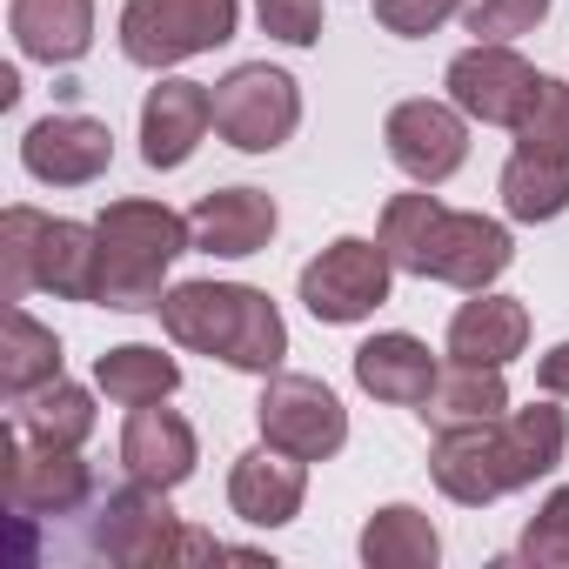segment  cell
Listing matches in <instances>:
<instances>
[{"label": "cell", "instance_id": "cell-1", "mask_svg": "<svg viewBox=\"0 0 569 569\" xmlns=\"http://www.w3.org/2000/svg\"><path fill=\"white\" fill-rule=\"evenodd\" d=\"M569 449V416L556 402H529L509 409L496 422H469V429H436L429 449V476L449 502H496L509 489H529L536 476H549Z\"/></svg>", "mask_w": 569, "mask_h": 569}, {"label": "cell", "instance_id": "cell-2", "mask_svg": "<svg viewBox=\"0 0 569 569\" xmlns=\"http://www.w3.org/2000/svg\"><path fill=\"white\" fill-rule=\"evenodd\" d=\"M389 261L402 274H422V281H449V289H469L482 296L489 281L516 261V241L502 221L489 214H456L442 208L436 194H396L382 208V234Z\"/></svg>", "mask_w": 569, "mask_h": 569}, {"label": "cell", "instance_id": "cell-3", "mask_svg": "<svg viewBox=\"0 0 569 569\" xmlns=\"http://www.w3.org/2000/svg\"><path fill=\"white\" fill-rule=\"evenodd\" d=\"M161 329L181 349L214 356L241 376H274L289 356V322L248 281H174L161 296Z\"/></svg>", "mask_w": 569, "mask_h": 569}, {"label": "cell", "instance_id": "cell-4", "mask_svg": "<svg viewBox=\"0 0 569 569\" xmlns=\"http://www.w3.org/2000/svg\"><path fill=\"white\" fill-rule=\"evenodd\" d=\"M94 234H101V302L128 309V316L161 309L168 268L194 248L188 214H174L161 201H108Z\"/></svg>", "mask_w": 569, "mask_h": 569}, {"label": "cell", "instance_id": "cell-5", "mask_svg": "<svg viewBox=\"0 0 569 569\" xmlns=\"http://www.w3.org/2000/svg\"><path fill=\"white\" fill-rule=\"evenodd\" d=\"M0 289L8 302L48 289L61 302H101V234L88 221H54L41 208L0 214Z\"/></svg>", "mask_w": 569, "mask_h": 569}, {"label": "cell", "instance_id": "cell-6", "mask_svg": "<svg viewBox=\"0 0 569 569\" xmlns=\"http://www.w3.org/2000/svg\"><path fill=\"white\" fill-rule=\"evenodd\" d=\"M502 208L516 221H556L569 208V81L542 74L529 114L516 121V154L502 168Z\"/></svg>", "mask_w": 569, "mask_h": 569}, {"label": "cell", "instance_id": "cell-7", "mask_svg": "<svg viewBox=\"0 0 569 569\" xmlns=\"http://www.w3.org/2000/svg\"><path fill=\"white\" fill-rule=\"evenodd\" d=\"M94 549L108 562H128V569H181V562H221L228 556L208 529H188L168 509V489H148L134 476H128V489H114L101 502Z\"/></svg>", "mask_w": 569, "mask_h": 569}, {"label": "cell", "instance_id": "cell-8", "mask_svg": "<svg viewBox=\"0 0 569 569\" xmlns=\"http://www.w3.org/2000/svg\"><path fill=\"white\" fill-rule=\"evenodd\" d=\"M234 21H241V0H128L121 54L134 68H174L234 41Z\"/></svg>", "mask_w": 569, "mask_h": 569}, {"label": "cell", "instance_id": "cell-9", "mask_svg": "<svg viewBox=\"0 0 569 569\" xmlns=\"http://www.w3.org/2000/svg\"><path fill=\"white\" fill-rule=\"evenodd\" d=\"M389 281H396V261L382 241H362V234H342L329 241L309 268H302V309L316 322H362L389 302Z\"/></svg>", "mask_w": 569, "mask_h": 569}, {"label": "cell", "instance_id": "cell-10", "mask_svg": "<svg viewBox=\"0 0 569 569\" xmlns=\"http://www.w3.org/2000/svg\"><path fill=\"white\" fill-rule=\"evenodd\" d=\"M296 121H302V88L268 61H248L214 88V128L241 154H274L296 134Z\"/></svg>", "mask_w": 569, "mask_h": 569}, {"label": "cell", "instance_id": "cell-11", "mask_svg": "<svg viewBox=\"0 0 569 569\" xmlns=\"http://www.w3.org/2000/svg\"><path fill=\"white\" fill-rule=\"evenodd\" d=\"M0 489H8V509H14L21 522H34V516H68V509H81L88 489H94V476H88L81 449H68V442H34L28 429H8V436H0Z\"/></svg>", "mask_w": 569, "mask_h": 569}, {"label": "cell", "instance_id": "cell-12", "mask_svg": "<svg viewBox=\"0 0 569 569\" xmlns=\"http://www.w3.org/2000/svg\"><path fill=\"white\" fill-rule=\"evenodd\" d=\"M254 422H261V442L289 449L302 462H329L349 442V409L316 376H268V389L254 402Z\"/></svg>", "mask_w": 569, "mask_h": 569}, {"label": "cell", "instance_id": "cell-13", "mask_svg": "<svg viewBox=\"0 0 569 569\" xmlns=\"http://www.w3.org/2000/svg\"><path fill=\"white\" fill-rule=\"evenodd\" d=\"M536 88H542V74L509 41H476L449 61V101L482 128H516L529 114Z\"/></svg>", "mask_w": 569, "mask_h": 569}, {"label": "cell", "instance_id": "cell-14", "mask_svg": "<svg viewBox=\"0 0 569 569\" xmlns=\"http://www.w3.org/2000/svg\"><path fill=\"white\" fill-rule=\"evenodd\" d=\"M396 168L422 188H442L462 161H469V128H462V108H442V101H396L389 108V128H382Z\"/></svg>", "mask_w": 569, "mask_h": 569}, {"label": "cell", "instance_id": "cell-15", "mask_svg": "<svg viewBox=\"0 0 569 569\" xmlns=\"http://www.w3.org/2000/svg\"><path fill=\"white\" fill-rule=\"evenodd\" d=\"M114 161V134L94 114H48L21 134V168L48 188H88Z\"/></svg>", "mask_w": 569, "mask_h": 569}, {"label": "cell", "instance_id": "cell-16", "mask_svg": "<svg viewBox=\"0 0 569 569\" xmlns=\"http://www.w3.org/2000/svg\"><path fill=\"white\" fill-rule=\"evenodd\" d=\"M302 496H309V462L289 456V449H274V442L234 456V469H228V509L241 522H254V529L296 522L302 516Z\"/></svg>", "mask_w": 569, "mask_h": 569}, {"label": "cell", "instance_id": "cell-17", "mask_svg": "<svg viewBox=\"0 0 569 569\" xmlns=\"http://www.w3.org/2000/svg\"><path fill=\"white\" fill-rule=\"evenodd\" d=\"M214 121V94L201 81H161L141 101V161L148 168H181Z\"/></svg>", "mask_w": 569, "mask_h": 569}, {"label": "cell", "instance_id": "cell-18", "mask_svg": "<svg viewBox=\"0 0 569 569\" xmlns=\"http://www.w3.org/2000/svg\"><path fill=\"white\" fill-rule=\"evenodd\" d=\"M188 228H194V248H201V254L241 261V254H261V248L274 241L281 214H274V201H268L261 188H214V194L194 201Z\"/></svg>", "mask_w": 569, "mask_h": 569}, {"label": "cell", "instance_id": "cell-19", "mask_svg": "<svg viewBox=\"0 0 569 569\" xmlns=\"http://www.w3.org/2000/svg\"><path fill=\"white\" fill-rule=\"evenodd\" d=\"M121 462H128V476L148 482V489H181V482L194 476V429H188L174 409L141 402V409H128Z\"/></svg>", "mask_w": 569, "mask_h": 569}, {"label": "cell", "instance_id": "cell-20", "mask_svg": "<svg viewBox=\"0 0 569 569\" xmlns=\"http://www.w3.org/2000/svg\"><path fill=\"white\" fill-rule=\"evenodd\" d=\"M436 376H442V369H436L429 342H416V336H402V329H389V336H376V342L356 349V382H362L376 402L422 409L429 389H436Z\"/></svg>", "mask_w": 569, "mask_h": 569}, {"label": "cell", "instance_id": "cell-21", "mask_svg": "<svg viewBox=\"0 0 569 569\" xmlns=\"http://www.w3.org/2000/svg\"><path fill=\"white\" fill-rule=\"evenodd\" d=\"M8 28H14V41H21L28 61L74 68L94 48V0H14Z\"/></svg>", "mask_w": 569, "mask_h": 569}, {"label": "cell", "instance_id": "cell-22", "mask_svg": "<svg viewBox=\"0 0 569 569\" xmlns=\"http://www.w3.org/2000/svg\"><path fill=\"white\" fill-rule=\"evenodd\" d=\"M529 349V309L516 302V296H476V302H462L456 309V322H449V356L456 362H489V369H502V362H516Z\"/></svg>", "mask_w": 569, "mask_h": 569}, {"label": "cell", "instance_id": "cell-23", "mask_svg": "<svg viewBox=\"0 0 569 569\" xmlns=\"http://www.w3.org/2000/svg\"><path fill=\"white\" fill-rule=\"evenodd\" d=\"M416 416H422L429 429L496 422V416H509V382H502V369H489V362H449Z\"/></svg>", "mask_w": 569, "mask_h": 569}, {"label": "cell", "instance_id": "cell-24", "mask_svg": "<svg viewBox=\"0 0 569 569\" xmlns=\"http://www.w3.org/2000/svg\"><path fill=\"white\" fill-rule=\"evenodd\" d=\"M94 382H101L108 402L141 409V402H168L181 389V362L161 356V349H148V342H121V349H108L94 362Z\"/></svg>", "mask_w": 569, "mask_h": 569}, {"label": "cell", "instance_id": "cell-25", "mask_svg": "<svg viewBox=\"0 0 569 569\" xmlns=\"http://www.w3.org/2000/svg\"><path fill=\"white\" fill-rule=\"evenodd\" d=\"M436 556H442V536H436V522H429L422 509H409V502L376 509L369 529H362V562H369V569H436Z\"/></svg>", "mask_w": 569, "mask_h": 569}, {"label": "cell", "instance_id": "cell-26", "mask_svg": "<svg viewBox=\"0 0 569 569\" xmlns=\"http://www.w3.org/2000/svg\"><path fill=\"white\" fill-rule=\"evenodd\" d=\"M61 376V342L54 329H41L28 309H8V329H0V389H8L14 402L34 396L41 382Z\"/></svg>", "mask_w": 569, "mask_h": 569}, {"label": "cell", "instance_id": "cell-27", "mask_svg": "<svg viewBox=\"0 0 569 569\" xmlns=\"http://www.w3.org/2000/svg\"><path fill=\"white\" fill-rule=\"evenodd\" d=\"M14 429H28L34 442H68V449H81V442L94 436V396L74 389L68 376H54V382H41L34 396H21Z\"/></svg>", "mask_w": 569, "mask_h": 569}, {"label": "cell", "instance_id": "cell-28", "mask_svg": "<svg viewBox=\"0 0 569 569\" xmlns=\"http://www.w3.org/2000/svg\"><path fill=\"white\" fill-rule=\"evenodd\" d=\"M549 14V0H462V28L476 41H516Z\"/></svg>", "mask_w": 569, "mask_h": 569}, {"label": "cell", "instance_id": "cell-29", "mask_svg": "<svg viewBox=\"0 0 569 569\" xmlns=\"http://www.w3.org/2000/svg\"><path fill=\"white\" fill-rule=\"evenodd\" d=\"M261 34H274L281 48H316L322 41V0H254Z\"/></svg>", "mask_w": 569, "mask_h": 569}, {"label": "cell", "instance_id": "cell-30", "mask_svg": "<svg viewBox=\"0 0 569 569\" xmlns=\"http://www.w3.org/2000/svg\"><path fill=\"white\" fill-rule=\"evenodd\" d=\"M522 556L529 562H549V569H569V489H556L542 502V516L522 529Z\"/></svg>", "mask_w": 569, "mask_h": 569}, {"label": "cell", "instance_id": "cell-31", "mask_svg": "<svg viewBox=\"0 0 569 569\" xmlns=\"http://www.w3.org/2000/svg\"><path fill=\"white\" fill-rule=\"evenodd\" d=\"M449 14H462V0H376V21H382L396 41H422V34H436Z\"/></svg>", "mask_w": 569, "mask_h": 569}, {"label": "cell", "instance_id": "cell-32", "mask_svg": "<svg viewBox=\"0 0 569 569\" xmlns=\"http://www.w3.org/2000/svg\"><path fill=\"white\" fill-rule=\"evenodd\" d=\"M536 382H542V396H569V342H556V349L536 362Z\"/></svg>", "mask_w": 569, "mask_h": 569}]
</instances>
